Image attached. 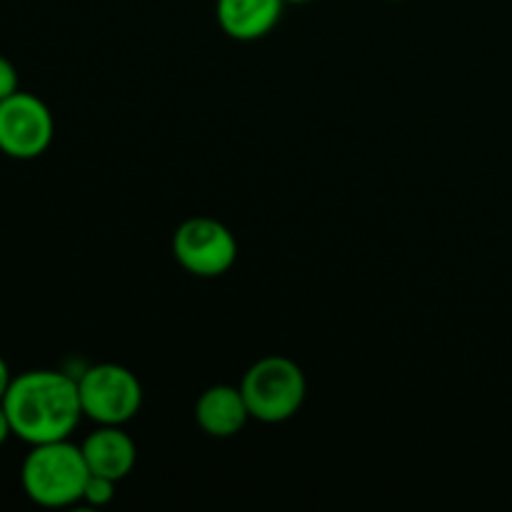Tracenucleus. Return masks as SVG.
<instances>
[{"instance_id":"nucleus-2","label":"nucleus","mask_w":512,"mask_h":512,"mask_svg":"<svg viewBox=\"0 0 512 512\" xmlns=\"http://www.w3.org/2000/svg\"><path fill=\"white\" fill-rule=\"evenodd\" d=\"M90 478L80 445L68 440L30 445L20 468L23 493L40 508H68L83 500Z\"/></svg>"},{"instance_id":"nucleus-6","label":"nucleus","mask_w":512,"mask_h":512,"mask_svg":"<svg viewBox=\"0 0 512 512\" xmlns=\"http://www.w3.org/2000/svg\"><path fill=\"white\" fill-rule=\"evenodd\" d=\"M55 120L48 105L18 90L0 103V153L13 160H35L50 148Z\"/></svg>"},{"instance_id":"nucleus-13","label":"nucleus","mask_w":512,"mask_h":512,"mask_svg":"<svg viewBox=\"0 0 512 512\" xmlns=\"http://www.w3.org/2000/svg\"><path fill=\"white\" fill-rule=\"evenodd\" d=\"M13 435V428H10V420H8V413H5L3 403H0V448L5 445V440Z\"/></svg>"},{"instance_id":"nucleus-4","label":"nucleus","mask_w":512,"mask_h":512,"mask_svg":"<svg viewBox=\"0 0 512 512\" xmlns=\"http://www.w3.org/2000/svg\"><path fill=\"white\" fill-rule=\"evenodd\" d=\"M83 415L98 425H125L143 408L138 375L118 363H100L78 378Z\"/></svg>"},{"instance_id":"nucleus-12","label":"nucleus","mask_w":512,"mask_h":512,"mask_svg":"<svg viewBox=\"0 0 512 512\" xmlns=\"http://www.w3.org/2000/svg\"><path fill=\"white\" fill-rule=\"evenodd\" d=\"M10 380H13V375H10V368H8V363H5V358L0 355V403H3L5 393H8Z\"/></svg>"},{"instance_id":"nucleus-1","label":"nucleus","mask_w":512,"mask_h":512,"mask_svg":"<svg viewBox=\"0 0 512 512\" xmlns=\"http://www.w3.org/2000/svg\"><path fill=\"white\" fill-rule=\"evenodd\" d=\"M3 408L15 438L28 445L68 440L85 418L78 378L60 370L13 375Z\"/></svg>"},{"instance_id":"nucleus-5","label":"nucleus","mask_w":512,"mask_h":512,"mask_svg":"<svg viewBox=\"0 0 512 512\" xmlns=\"http://www.w3.org/2000/svg\"><path fill=\"white\" fill-rule=\"evenodd\" d=\"M173 255L180 268L198 278L225 275L238 260V240L215 218H190L175 230Z\"/></svg>"},{"instance_id":"nucleus-3","label":"nucleus","mask_w":512,"mask_h":512,"mask_svg":"<svg viewBox=\"0 0 512 512\" xmlns=\"http://www.w3.org/2000/svg\"><path fill=\"white\" fill-rule=\"evenodd\" d=\"M240 390L248 403L250 418L275 425L300 413L308 395V380L295 360L268 355L250 365Z\"/></svg>"},{"instance_id":"nucleus-14","label":"nucleus","mask_w":512,"mask_h":512,"mask_svg":"<svg viewBox=\"0 0 512 512\" xmlns=\"http://www.w3.org/2000/svg\"><path fill=\"white\" fill-rule=\"evenodd\" d=\"M303 5V3H310V0H285V5Z\"/></svg>"},{"instance_id":"nucleus-7","label":"nucleus","mask_w":512,"mask_h":512,"mask_svg":"<svg viewBox=\"0 0 512 512\" xmlns=\"http://www.w3.org/2000/svg\"><path fill=\"white\" fill-rule=\"evenodd\" d=\"M80 450L90 473L103 475L115 483L128 478L138 463V448L123 425H100L83 440Z\"/></svg>"},{"instance_id":"nucleus-11","label":"nucleus","mask_w":512,"mask_h":512,"mask_svg":"<svg viewBox=\"0 0 512 512\" xmlns=\"http://www.w3.org/2000/svg\"><path fill=\"white\" fill-rule=\"evenodd\" d=\"M20 90V78H18V70L15 65L10 63L8 58L0 55V103L10 95H15Z\"/></svg>"},{"instance_id":"nucleus-9","label":"nucleus","mask_w":512,"mask_h":512,"mask_svg":"<svg viewBox=\"0 0 512 512\" xmlns=\"http://www.w3.org/2000/svg\"><path fill=\"white\" fill-rule=\"evenodd\" d=\"M250 420L243 390L233 385H213L195 403V423L210 438H233Z\"/></svg>"},{"instance_id":"nucleus-8","label":"nucleus","mask_w":512,"mask_h":512,"mask_svg":"<svg viewBox=\"0 0 512 512\" xmlns=\"http://www.w3.org/2000/svg\"><path fill=\"white\" fill-rule=\"evenodd\" d=\"M283 8L285 0H215V18L228 38L253 43L273 33Z\"/></svg>"},{"instance_id":"nucleus-10","label":"nucleus","mask_w":512,"mask_h":512,"mask_svg":"<svg viewBox=\"0 0 512 512\" xmlns=\"http://www.w3.org/2000/svg\"><path fill=\"white\" fill-rule=\"evenodd\" d=\"M113 498H115V480L90 473L88 483H85V490H83V503L90 505V508H105V505L113 503Z\"/></svg>"}]
</instances>
